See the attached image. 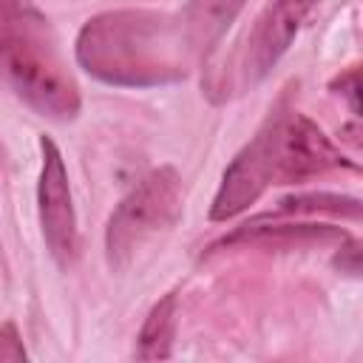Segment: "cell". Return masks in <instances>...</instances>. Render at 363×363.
Masks as SVG:
<instances>
[{
  "label": "cell",
  "instance_id": "8",
  "mask_svg": "<svg viewBox=\"0 0 363 363\" xmlns=\"http://www.w3.org/2000/svg\"><path fill=\"white\" fill-rule=\"evenodd\" d=\"M173 337H176V295L170 292L145 318L142 332L136 337V352L133 354L139 360H162V357H170Z\"/></svg>",
  "mask_w": 363,
  "mask_h": 363
},
{
  "label": "cell",
  "instance_id": "5",
  "mask_svg": "<svg viewBox=\"0 0 363 363\" xmlns=\"http://www.w3.org/2000/svg\"><path fill=\"white\" fill-rule=\"evenodd\" d=\"M40 150H43V170H40L37 201H40L43 238L60 264H71L77 255V216L71 204L68 173L60 147L48 136L40 139Z\"/></svg>",
  "mask_w": 363,
  "mask_h": 363
},
{
  "label": "cell",
  "instance_id": "2",
  "mask_svg": "<svg viewBox=\"0 0 363 363\" xmlns=\"http://www.w3.org/2000/svg\"><path fill=\"white\" fill-rule=\"evenodd\" d=\"M190 45L179 20L156 11H105L88 20L77 40L79 65L108 85L147 88L187 74Z\"/></svg>",
  "mask_w": 363,
  "mask_h": 363
},
{
  "label": "cell",
  "instance_id": "3",
  "mask_svg": "<svg viewBox=\"0 0 363 363\" xmlns=\"http://www.w3.org/2000/svg\"><path fill=\"white\" fill-rule=\"evenodd\" d=\"M0 79L40 116L65 122L79 113V88L31 0H0Z\"/></svg>",
  "mask_w": 363,
  "mask_h": 363
},
{
  "label": "cell",
  "instance_id": "6",
  "mask_svg": "<svg viewBox=\"0 0 363 363\" xmlns=\"http://www.w3.org/2000/svg\"><path fill=\"white\" fill-rule=\"evenodd\" d=\"M315 3L318 0H275L261 14V20L255 23V28H252V34L247 40L244 60H241V79H244V85L261 82L275 68V62L292 45L301 23L309 17Z\"/></svg>",
  "mask_w": 363,
  "mask_h": 363
},
{
  "label": "cell",
  "instance_id": "4",
  "mask_svg": "<svg viewBox=\"0 0 363 363\" xmlns=\"http://www.w3.org/2000/svg\"><path fill=\"white\" fill-rule=\"evenodd\" d=\"M182 213V179L173 167L147 173L113 210L105 230L108 264L122 269L156 233L167 230Z\"/></svg>",
  "mask_w": 363,
  "mask_h": 363
},
{
  "label": "cell",
  "instance_id": "9",
  "mask_svg": "<svg viewBox=\"0 0 363 363\" xmlns=\"http://www.w3.org/2000/svg\"><path fill=\"white\" fill-rule=\"evenodd\" d=\"M298 238H346L343 230L329 224H244L221 244H238V241H298Z\"/></svg>",
  "mask_w": 363,
  "mask_h": 363
},
{
  "label": "cell",
  "instance_id": "13",
  "mask_svg": "<svg viewBox=\"0 0 363 363\" xmlns=\"http://www.w3.org/2000/svg\"><path fill=\"white\" fill-rule=\"evenodd\" d=\"M343 94L349 96V102H352V111L357 113V71H354V68L346 74V91H343Z\"/></svg>",
  "mask_w": 363,
  "mask_h": 363
},
{
  "label": "cell",
  "instance_id": "7",
  "mask_svg": "<svg viewBox=\"0 0 363 363\" xmlns=\"http://www.w3.org/2000/svg\"><path fill=\"white\" fill-rule=\"evenodd\" d=\"M247 0H187L179 14V26L193 54L210 51L233 26Z\"/></svg>",
  "mask_w": 363,
  "mask_h": 363
},
{
  "label": "cell",
  "instance_id": "10",
  "mask_svg": "<svg viewBox=\"0 0 363 363\" xmlns=\"http://www.w3.org/2000/svg\"><path fill=\"white\" fill-rule=\"evenodd\" d=\"M318 213V210H329V213H340L349 218H360V201L357 199H343V196H292L281 201V213Z\"/></svg>",
  "mask_w": 363,
  "mask_h": 363
},
{
  "label": "cell",
  "instance_id": "1",
  "mask_svg": "<svg viewBox=\"0 0 363 363\" xmlns=\"http://www.w3.org/2000/svg\"><path fill=\"white\" fill-rule=\"evenodd\" d=\"M335 167L352 164L312 119L295 111L278 113L224 170L210 218L227 221L247 210L269 184H298Z\"/></svg>",
  "mask_w": 363,
  "mask_h": 363
},
{
  "label": "cell",
  "instance_id": "11",
  "mask_svg": "<svg viewBox=\"0 0 363 363\" xmlns=\"http://www.w3.org/2000/svg\"><path fill=\"white\" fill-rule=\"evenodd\" d=\"M26 357H28V352L20 340L17 326L11 320H6L0 326V360H26Z\"/></svg>",
  "mask_w": 363,
  "mask_h": 363
},
{
  "label": "cell",
  "instance_id": "12",
  "mask_svg": "<svg viewBox=\"0 0 363 363\" xmlns=\"http://www.w3.org/2000/svg\"><path fill=\"white\" fill-rule=\"evenodd\" d=\"M335 264H337L343 272L357 275V272H360V250H357V241H346V247H340Z\"/></svg>",
  "mask_w": 363,
  "mask_h": 363
}]
</instances>
